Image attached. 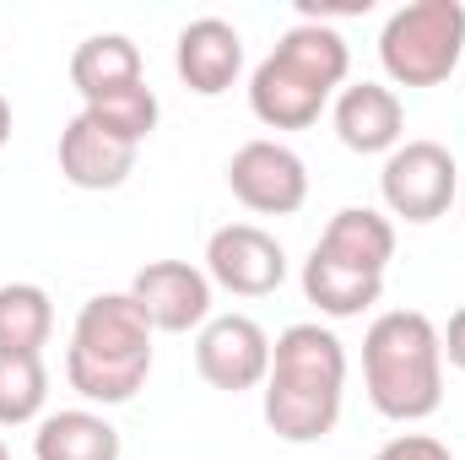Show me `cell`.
<instances>
[{"mask_svg":"<svg viewBox=\"0 0 465 460\" xmlns=\"http://www.w3.org/2000/svg\"><path fill=\"white\" fill-rule=\"evenodd\" d=\"M265 428L287 445H320L336 434L347 406V346L331 325L298 320L271 342V374H265Z\"/></svg>","mask_w":465,"mask_h":460,"instance_id":"6da1fadb","label":"cell"},{"mask_svg":"<svg viewBox=\"0 0 465 460\" xmlns=\"http://www.w3.org/2000/svg\"><path fill=\"white\" fill-rule=\"evenodd\" d=\"M351 49L331 22H298L249 71V109L265 130H309L347 87Z\"/></svg>","mask_w":465,"mask_h":460,"instance_id":"7a4b0ae2","label":"cell"},{"mask_svg":"<svg viewBox=\"0 0 465 460\" xmlns=\"http://www.w3.org/2000/svg\"><path fill=\"white\" fill-rule=\"evenodd\" d=\"M152 325L130 293H98L76 309L65 379L93 406H124L152 379Z\"/></svg>","mask_w":465,"mask_h":460,"instance_id":"3957f363","label":"cell"},{"mask_svg":"<svg viewBox=\"0 0 465 460\" xmlns=\"http://www.w3.org/2000/svg\"><path fill=\"white\" fill-rule=\"evenodd\" d=\"M362 390L390 423H428L444 406V346L422 309H384L362 331Z\"/></svg>","mask_w":465,"mask_h":460,"instance_id":"277c9868","label":"cell"},{"mask_svg":"<svg viewBox=\"0 0 465 460\" xmlns=\"http://www.w3.org/2000/svg\"><path fill=\"white\" fill-rule=\"evenodd\" d=\"M465 60L460 0H411L379 33V65L395 87H444Z\"/></svg>","mask_w":465,"mask_h":460,"instance_id":"5b68a950","label":"cell"},{"mask_svg":"<svg viewBox=\"0 0 465 460\" xmlns=\"http://www.w3.org/2000/svg\"><path fill=\"white\" fill-rule=\"evenodd\" d=\"M379 195H384L390 217H401L411 228H428V223H439L455 206L460 163L439 141H401L384 157V168H379Z\"/></svg>","mask_w":465,"mask_h":460,"instance_id":"8992f818","label":"cell"},{"mask_svg":"<svg viewBox=\"0 0 465 460\" xmlns=\"http://www.w3.org/2000/svg\"><path fill=\"white\" fill-rule=\"evenodd\" d=\"M228 190L254 217H292L309 201V168L287 141L254 135L228 157Z\"/></svg>","mask_w":465,"mask_h":460,"instance_id":"52a82bcc","label":"cell"},{"mask_svg":"<svg viewBox=\"0 0 465 460\" xmlns=\"http://www.w3.org/2000/svg\"><path fill=\"white\" fill-rule=\"evenodd\" d=\"M206 276L232 298H271L287 282V249L260 223H228L206 238Z\"/></svg>","mask_w":465,"mask_h":460,"instance_id":"ba28073f","label":"cell"},{"mask_svg":"<svg viewBox=\"0 0 465 460\" xmlns=\"http://www.w3.org/2000/svg\"><path fill=\"white\" fill-rule=\"evenodd\" d=\"M195 374L212 385V390H260L265 374H271V336L260 320L249 315H212L201 331H195Z\"/></svg>","mask_w":465,"mask_h":460,"instance_id":"9c48e42d","label":"cell"},{"mask_svg":"<svg viewBox=\"0 0 465 460\" xmlns=\"http://www.w3.org/2000/svg\"><path fill=\"white\" fill-rule=\"evenodd\" d=\"M124 293L141 304L146 325L163 336H184L212 320V276L206 265H190V260H152L130 276Z\"/></svg>","mask_w":465,"mask_h":460,"instance_id":"30bf717a","label":"cell"},{"mask_svg":"<svg viewBox=\"0 0 465 460\" xmlns=\"http://www.w3.org/2000/svg\"><path fill=\"white\" fill-rule=\"evenodd\" d=\"M173 71L195 98H223L243 76V33L223 16H195L179 27L173 44Z\"/></svg>","mask_w":465,"mask_h":460,"instance_id":"8fae6325","label":"cell"},{"mask_svg":"<svg viewBox=\"0 0 465 460\" xmlns=\"http://www.w3.org/2000/svg\"><path fill=\"white\" fill-rule=\"evenodd\" d=\"M331 125L341 135V146L357 157H390L406 141V109L395 98V87L384 82H347L331 104Z\"/></svg>","mask_w":465,"mask_h":460,"instance_id":"7c38bea8","label":"cell"},{"mask_svg":"<svg viewBox=\"0 0 465 460\" xmlns=\"http://www.w3.org/2000/svg\"><path fill=\"white\" fill-rule=\"evenodd\" d=\"M135 152L141 146L109 135L104 125H93L87 115H76L60 130V174L76 190H119L135 174Z\"/></svg>","mask_w":465,"mask_h":460,"instance_id":"4fadbf2b","label":"cell"},{"mask_svg":"<svg viewBox=\"0 0 465 460\" xmlns=\"http://www.w3.org/2000/svg\"><path fill=\"white\" fill-rule=\"evenodd\" d=\"M314 255L347 265L357 276L384 282V271H390V260H395V223H390L384 212H373V206H341V212L325 223Z\"/></svg>","mask_w":465,"mask_h":460,"instance_id":"5bb4252c","label":"cell"},{"mask_svg":"<svg viewBox=\"0 0 465 460\" xmlns=\"http://www.w3.org/2000/svg\"><path fill=\"white\" fill-rule=\"evenodd\" d=\"M119 428L93 406L49 412L33 434V460H119Z\"/></svg>","mask_w":465,"mask_h":460,"instance_id":"9a60e30c","label":"cell"},{"mask_svg":"<svg viewBox=\"0 0 465 460\" xmlns=\"http://www.w3.org/2000/svg\"><path fill=\"white\" fill-rule=\"evenodd\" d=\"M130 82H146L135 38H124V33H93V38L76 44V55H71V87L82 93V104H98V98H109L119 87H130Z\"/></svg>","mask_w":465,"mask_h":460,"instance_id":"2e32d148","label":"cell"},{"mask_svg":"<svg viewBox=\"0 0 465 460\" xmlns=\"http://www.w3.org/2000/svg\"><path fill=\"white\" fill-rule=\"evenodd\" d=\"M379 293H384V282L357 276V271H347V265H336V260H325V255L309 249V260H303V298L325 320H357V315H368L379 304Z\"/></svg>","mask_w":465,"mask_h":460,"instance_id":"e0dca14e","label":"cell"},{"mask_svg":"<svg viewBox=\"0 0 465 460\" xmlns=\"http://www.w3.org/2000/svg\"><path fill=\"white\" fill-rule=\"evenodd\" d=\"M49 336H54V298L38 282H5L0 287V352L44 357Z\"/></svg>","mask_w":465,"mask_h":460,"instance_id":"ac0fdd59","label":"cell"},{"mask_svg":"<svg viewBox=\"0 0 465 460\" xmlns=\"http://www.w3.org/2000/svg\"><path fill=\"white\" fill-rule=\"evenodd\" d=\"M49 406V368L33 352H0V428L44 423Z\"/></svg>","mask_w":465,"mask_h":460,"instance_id":"d6986e66","label":"cell"},{"mask_svg":"<svg viewBox=\"0 0 465 460\" xmlns=\"http://www.w3.org/2000/svg\"><path fill=\"white\" fill-rule=\"evenodd\" d=\"M82 115L93 119V125H104L109 135H119V141L141 146V141H146V135L157 130V119H163V104H157V93H152L146 82H130V87L109 93V98L87 104Z\"/></svg>","mask_w":465,"mask_h":460,"instance_id":"ffe728a7","label":"cell"},{"mask_svg":"<svg viewBox=\"0 0 465 460\" xmlns=\"http://www.w3.org/2000/svg\"><path fill=\"white\" fill-rule=\"evenodd\" d=\"M368 460H455V455H450V445L433 439V434H395L390 445H379Z\"/></svg>","mask_w":465,"mask_h":460,"instance_id":"44dd1931","label":"cell"},{"mask_svg":"<svg viewBox=\"0 0 465 460\" xmlns=\"http://www.w3.org/2000/svg\"><path fill=\"white\" fill-rule=\"evenodd\" d=\"M439 346H444V363L465 374V304L455 309V315H450V325L439 331Z\"/></svg>","mask_w":465,"mask_h":460,"instance_id":"7402d4cb","label":"cell"},{"mask_svg":"<svg viewBox=\"0 0 465 460\" xmlns=\"http://www.w3.org/2000/svg\"><path fill=\"white\" fill-rule=\"evenodd\" d=\"M11 130H16V115H11V104H5V93H0V152H5Z\"/></svg>","mask_w":465,"mask_h":460,"instance_id":"603a6c76","label":"cell"},{"mask_svg":"<svg viewBox=\"0 0 465 460\" xmlns=\"http://www.w3.org/2000/svg\"><path fill=\"white\" fill-rule=\"evenodd\" d=\"M0 460H11V450H5V439H0Z\"/></svg>","mask_w":465,"mask_h":460,"instance_id":"cb8c5ba5","label":"cell"}]
</instances>
